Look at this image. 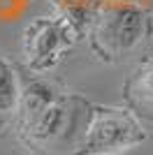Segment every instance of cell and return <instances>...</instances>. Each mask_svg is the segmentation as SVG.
<instances>
[{
  "label": "cell",
  "instance_id": "obj_2",
  "mask_svg": "<svg viewBox=\"0 0 153 155\" xmlns=\"http://www.w3.org/2000/svg\"><path fill=\"white\" fill-rule=\"evenodd\" d=\"M146 139V134L137 127L132 118L118 114L114 109L97 111L88 132L83 137V148L79 155H97V153H114V150L130 148L134 143Z\"/></svg>",
  "mask_w": 153,
  "mask_h": 155
},
{
  "label": "cell",
  "instance_id": "obj_6",
  "mask_svg": "<svg viewBox=\"0 0 153 155\" xmlns=\"http://www.w3.org/2000/svg\"><path fill=\"white\" fill-rule=\"evenodd\" d=\"M63 123H65V111L60 104L53 102L42 111V116L30 125V130L37 137H42V139H49V137H56L63 130Z\"/></svg>",
  "mask_w": 153,
  "mask_h": 155
},
{
  "label": "cell",
  "instance_id": "obj_1",
  "mask_svg": "<svg viewBox=\"0 0 153 155\" xmlns=\"http://www.w3.org/2000/svg\"><path fill=\"white\" fill-rule=\"evenodd\" d=\"M144 23L146 16L137 5H111L95 23V42L107 53H125L144 37Z\"/></svg>",
  "mask_w": 153,
  "mask_h": 155
},
{
  "label": "cell",
  "instance_id": "obj_5",
  "mask_svg": "<svg viewBox=\"0 0 153 155\" xmlns=\"http://www.w3.org/2000/svg\"><path fill=\"white\" fill-rule=\"evenodd\" d=\"M19 100H21V91H19L16 74L9 67V63L0 56V114L12 111Z\"/></svg>",
  "mask_w": 153,
  "mask_h": 155
},
{
  "label": "cell",
  "instance_id": "obj_3",
  "mask_svg": "<svg viewBox=\"0 0 153 155\" xmlns=\"http://www.w3.org/2000/svg\"><path fill=\"white\" fill-rule=\"evenodd\" d=\"M67 28L53 19H35L23 30V56L35 70H46L60 58L67 46Z\"/></svg>",
  "mask_w": 153,
  "mask_h": 155
},
{
  "label": "cell",
  "instance_id": "obj_4",
  "mask_svg": "<svg viewBox=\"0 0 153 155\" xmlns=\"http://www.w3.org/2000/svg\"><path fill=\"white\" fill-rule=\"evenodd\" d=\"M21 104H23V114L28 118V123H35L39 116H42V111L53 104V95H51V88L44 84H30L25 86V91L21 93Z\"/></svg>",
  "mask_w": 153,
  "mask_h": 155
},
{
  "label": "cell",
  "instance_id": "obj_7",
  "mask_svg": "<svg viewBox=\"0 0 153 155\" xmlns=\"http://www.w3.org/2000/svg\"><path fill=\"white\" fill-rule=\"evenodd\" d=\"M139 95L153 102V72H146L139 79Z\"/></svg>",
  "mask_w": 153,
  "mask_h": 155
}]
</instances>
